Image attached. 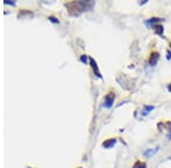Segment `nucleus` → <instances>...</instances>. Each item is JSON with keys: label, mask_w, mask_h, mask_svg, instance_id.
Masks as SVG:
<instances>
[{"label": "nucleus", "mask_w": 171, "mask_h": 168, "mask_svg": "<svg viewBox=\"0 0 171 168\" xmlns=\"http://www.w3.org/2000/svg\"><path fill=\"white\" fill-rule=\"evenodd\" d=\"M114 99H115V94L113 92H110L107 93L106 95H105V99H104V107L105 108H111L112 105H113V102H114Z\"/></svg>", "instance_id": "1"}, {"label": "nucleus", "mask_w": 171, "mask_h": 168, "mask_svg": "<svg viewBox=\"0 0 171 168\" xmlns=\"http://www.w3.org/2000/svg\"><path fill=\"white\" fill-rule=\"evenodd\" d=\"M159 59H160V55H159V52L153 51V52L151 53V56H149V65H151V66H155V65L157 64Z\"/></svg>", "instance_id": "2"}, {"label": "nucleus", "mask_w": 171, "mask_h": 168, "mask_svg": "<svg viewBox=\"0 0 171 168\" xmlns=\"http://www.w3.org/2000/svg\"><path fill=\"white\" fill-rule=\"evenodd\" d=\"M163 18H159V17H153V18H149V19H146L145 21V24L148 27H154L156 23H160L162 22Z\"/></svg>", "instance_id": "3"}, {"label": "nucleus", "mask_w": 171, "mask_h": 168, "mask_svg": "<svg viewBox=\"0 0 171 168\" xmlns=\"http://www.w3.org/2000/svg\"><path fill=\"white\" fill-rule=\"evenodd\" d=\"M90 60V64H91V67L94 69V73L95 75L97 76V77H99V78H102V75H101V72H99V69H98V66H97V63L95 61L93 58H89Z\"/></svg>", "instance_id": "4"}, {"label": "nucleus", "mask_w": 171, "mask_h": 168, "mask_svg": "<svg viewBox=\"0 0 171 168\" xmlns=\"http://www.w3.org/2000/svg\"><path fill=\"white\" fill-rule=\"evenodd\" d=\"M157 151H159V147H154V148H151V149H147V150H145V152H144V156H145L146 158H149V157L154 156V154H155Z\"/></svg>", "instance_id": "5"}, {"label": "nucleus", "mask_w": 171, "mask_h": 168, "mask_svg": "<svg viewBox=\"0 0 171 168\" xmlns=\"http://www.w3.org/2000/svg\"><path fill=\"white\" fill-rule=\"evenodd\" d=\"M116 143V139H110V140H106L103 142V147L106 148V149H110L112 147H114Z\"/></svg>", "instance_id": "6"}, {"label": "nucleus", "mask_w": 171, "mask_h": 168, "mask_svg": "<svg viewBox=\"0 0 171 168\" xmlns=\"http://www.w3.org/2000/svg\"><path fill=\"white\" fill-rule=\"evenodd\" d=\"M154 108H155V107H154V106H151V105L144 106V108L142 109V116H147V115H148Z\"/></svg>", "instance_id": "7"}, {"label": "nucleus", "mask_w": 171, "mask_h": 168, "mask_svg": "<svg viewBox=\"0 0 171 168\" xmlns=\"http://www.w3.org/2000/svg\"><path fill=\"white\" fill-rule=\"evenodd\" d=\"M154 28H155V33L157 34V35H163V26L162 25H155L154 26Z\"/></svg>", "instance_id": "8"}, {"label": "nucleus", "mask_w": 171, "mask_h": 168, "mask_svg": "<svg viewBox=\"0 0 171 168\" xmlns=\"http://www.w3.org/2000/svg\"><path fill=\"white\" fill-rule=\"evenodd\" d=\"M132 168H146V164L142 162V161H137L136 164L132 166Z\"/></svg>", "instance_id": "9"}, {"label": "nucleus", "mask_w": 171, "mask_h": 168, "mask_svg": "<svg viewBox=\"0 0 171 168\" xmlns=\"http://www.w3.org/2000/svg\"><path fill=\"white\" fill-rule=\"evenodd\" d=\"M167 59L170 60L171 59V51L170 50H167Z\"/></svg>", "instance_id": "10"}, {"label": "nucleus", "mask_w": 171, "mask_h": 168, "mask_svg": "<svg viewBox=\"0 0 171 168\" xmlns=\"http://www.w3.org/2000/svg\"><path fill=\"white\" fill-rule=\"evenodd\" d=\"M81 60H82L83 63H87V58H86L85 56H83V57H81Z\"/></svg>", "instance_id": "11"}, {"label": "nucleus", "mask_w": 171, "mask_h": 168, "mask_svg": "<svg viewBox=\"0 0 171 168\" xmlns=\"http://www.w3.org/2000/svg\"><path fill=\"white\" fill-rule=\"evenodd\" d=\"M167 137H168V139H169V140H171V133H169V134L167 135Z\"/></svg>", "instance_id": "12"}, {"label": "nucleus", "mask_w": 171, "mask_h": 168, "mask_svg": "<svg viewBox=\"0 0 171 168\" xmlns=\"http://www.w3.org/2000/svg\"><path fill=\"white\" fill-rule=\"evenodd\" d=\"M168 90H169V91H170V92H171V84H170V85H169V86H168Z\"/></svg>", "instance_id": "13"}, {"label": "nucleus", "mask_w": 171, "mask_h": 168, "mask_svg": "<svg viewBox=\"0 0 171 168\" xmlns=\"http://www.w3.org/2000/svg\"><path fill=\"white\" fill-rule=\"evenodd\" d=\"M170 48H171V43H170Z\"/></svg>", "instance_id": "14"}]
</instances>
